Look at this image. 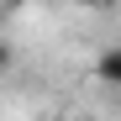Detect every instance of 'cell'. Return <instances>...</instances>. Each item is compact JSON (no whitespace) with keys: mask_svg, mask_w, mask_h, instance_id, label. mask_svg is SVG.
<instances>
[{"mask_svg":"<svg viewBox=\"0 0 121 121\" xmlns=\"http://www.w3.org/2000/svg\"><path fill=\"white\" fill-rule=\"evenodd\" d=\"M95 74L105 79V84H116V79H121V53H116V48H105V53H100V63H95Z\"/></svg>","mask_w":121,"mask_h":121,"instance_id":"1","label":"cell"},{"mask_svg":"<svg viewBox=\"0 0 121 121\" xmlns=\"http://www.w3.org/2000/svg\"><path fill=\"white\" fill-rule=\"evenodd\" d=\"M11 58H16V53H11V42H0V74H11Z\"/></svg>","mask_w":121,"mask_h":121,"instance_id":"2","label":"cell"},{"mask_svg":"<svg viewBox=\"0 0 121 121\" xmlns=\"http://www.w3.org/2000/svg\"><path fill=\"white\" fill-rule=\"evenodd\" d=\"M79 5H95V11H111L116 0H79Z\"/></svg>","mask_w":121,"mask_h":121,"instance_id":"3","label":"cell"}]
</instances>
